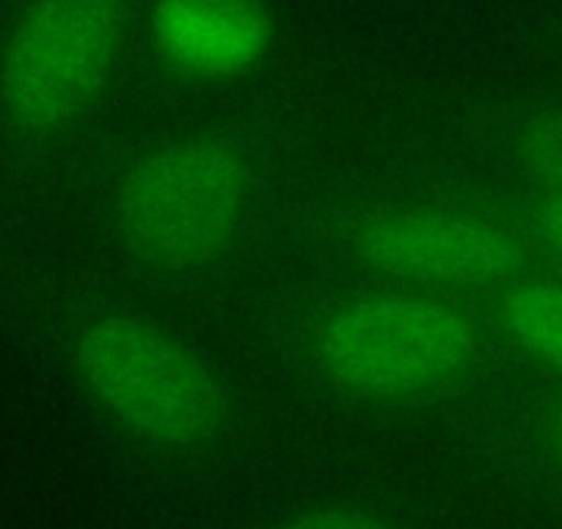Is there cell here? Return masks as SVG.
Here are the masks:
<instances>
[{
    "instance_id": "6",
    "label": "cell",
    "mask_w": 562,
    "mask_h": 529,
    "mask_svg": "<svg viewBox=\"0 0 562 529\" xmlns=\"http://www.w3.org/2000/svg\"><path fill=\"white\" fill-rule=\"evenodd\" d=\"M155 53L191 80H235L265 61L273 18L262 0H155Z\"/></svg>"
},
{
    "instance_id": "9",
    "label": "cell",
    "mask_w": 562,
    "mask_h": 529,
    "mask_svg": "<svg viewBox=\"0 0 562 529\" xmlns=\"http://www.w3.org/2000/svg\"><path fill=\"white\" fill-rule=\"evenodd\" d=\"M540 439H543L549 461L562 472V389L546 403L543 419H540Z\"/></svg>"
},
{
    "instance_id": "8",
    "label": "cell",
    "mask_w": 562,
    "mask_h": 529,
    "mask_svg": "<svg viewBox=\"0 0 562 529\" xmlns=\"http://www.w3.org/2000/svg\"><path fill=\"white\" fill-rule=\"evenodd\" d=\"M262 529H403L383 507L367 502H326L288 513Z\"/></svg>"
},
{
    "instance_id": "1",
    "label": "cell",
    "mask_w": 562,
    "mask_h": 529,
    "mask_svg": "<svg viewBox=\"0 0 562 529\" xmlns=\"http://www.w3.org/2000/svg\"><path fill=\"white\" fill-rule=\"evenodd\" d=\"M72 367L91 403L153 450H202L229 423V392L213 364L138 315L86 317L72 337Z\"/></svg>"
},
{
    "instance_id": "7",
    "label": "cell",
    "mask_w": 562,
    "mask_h": 529,
    "mask_svg": "<svg viewBox=\"0 0 562 529\" xmlns=\"http://www.w3.org/2000/svg\"><path fill=\"white\" fill-rule=\"evenodd\" d=\"M496 317L518 353L562 378V282L516 279L505 284Z\"/></svg>"
},
{
    "instance_id": "3",
    "label": "cell",
    "mask_w": 562,
    "mask_h": 529,
    "mask_svg": "<svg viewBox=\"0 0 562 529\" xmlns=\"http://www.w3.org/2000/svg\"><path fill=\"white\" fill-rule=\"evenodd\" d=\"M480 345L472 315L414 293L345 301L312 339L328 381L372 401H411L452 386L474 367Z\"/></svg>"
},
{
    "instance_id": "5",
    "label": "cell",
    "mask_w": 562,
    "mask_h": 529,
    "mask_svg": "<svg viewBox=\"0 0 562 529\" xmlns=\"http://www.w3.org/2000/svg\"><path fill=\"white\" fill-rule=\"evenodd\" d=\"M350 248L372 271L422 284H510L527 262L510 226L458 210H378L353 226Z\"/></svg>"
},
{
    "instance_id": "2",
    "label": "cell",
    "mask_w": 562,
    "mask_h": 529,
    "mask_svg": "<svg viewBox=\"0 0 562 529\" xmlns=\"http://www.w3.org/2000/svg\"><path fill=\"white\" fill-rule=\"evenodd\" d=\"M251 164L224 136H182L140 155L113 193V226L135 259L169 273L215 262L251 204Z\"/></svg>"
},
{
    "instance_id": "4",
    "label": "cell",
    "mask_w": 562,
    "mask_h": 529,
    "mask_svg": "<svg viewBox=\"0 0 562 529\" xmlns=\"http://www.w3.org/2000/svg\"><path fill=\"white\" fill-rule=\"evenodd\" d=\"M127 0H29L0 42V116L45 138L78 122L122 53Z\"/></svg>"
}]
</instances>
